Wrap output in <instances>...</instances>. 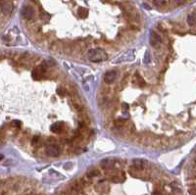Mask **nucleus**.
<instances>
[{
    "instance_id": "1",
    "label": "nucleus",
    "mask_w": 196,
    "mask_h": 195,
    "mask_svg": "<svg viewBox=\"0 0 196 195\" xmlns=\"http://www.w3.org/2000/svg\"><path fill=\"white\" fill-rule=\"evenodd\" d=\"M87 57H88V60L93 63H99V62H104L108 60V54L101 48H95V49L89 50Z\"/></svg>"
},
{
    "instance_id": "2",
    "label": "nucleus",
    "mask_w": 196,
    "mask_h": 195,
    "mask_svg": "<svg viewBox=\"0 0 196 195\" xmlns=\"http://www.w3.org/2000/svg\"><path fill=\"white\" fill-rule=\"evenodd\" d=\"M22 16L26 20H31L35 16V10L31 6H25L22 9Z\"/></svg>"
},
{
    "instance_id": "3",
    "label": "nucleus",
    "mask_w": 196,
    "mask_h": 195,
    "mask_svg": "<svg viewBox=\"0 0 196 195\" xmlns=\"http://www.w3.org/2000/svg\"><path fill=\"white\" fill-rule=\"evenodd\" d=\"M149 42H150L151 46L156 47V46H158L161 43V38L155 31H151L150 32V36H149Z\"/></svg>"
},
{
    "instance_id": "4",
    "label": "nucleus",
    "mask_w": 196,
    "mask_h": 195,
    "mask_svg": "<svg viewBox=\"0 0 196 195\" xmlns=\"http://www.w3.org/2000/svg\"><path fill=\"white\" fill-rule=\"evenodd\" d=\"M46 153L50 156V157H58L60 154V149L58 148V146L56 145H49L46 147Z\"/></svg>"
},
{
    "instance_id": "5",
    "label": "nucleus",
    "mask_w": 196,
    "mask_h": 195,
    "mask_svg": "<svg viewBox=\"0 0 196 195\" xmlns=\"http://www.w3.org/2000/svg\"><path fill=\"white\" fill-rule=\"evenodd\" d=\"M117 78V72L116 71H109L104 75V82L106 83H113Z\"/></svg>"
},
{
    "instance_id": "6",
    "label": "nucleus",
    "mask_w": 196,
    "mask_h": 195,
    "mask_svg": "<svg viewBox=\"0 0 196 195\" xmlns=\"http://www.w3.org/2000/svg\"><path fill=\"white\" fill-rule=\"evenodd\" d=\"M1 10H2V13L4 15H9V14L12 13L13 11V5L11 2H2V5H1Z\"/></svg>"
},
{
    "instance_id": "7",
    "label": "nucleus",
    "mask_w": 196,
    "mask_h": 195,
    "mask_svg": "<svg viewBox=\"0 0 196 195\" xmlns=\"http://www.w3.org/2000/svg\"><path fill=\"white\" fill-rule=\"evenodd\" d=\"M133 59H134L133 52L128 51L127 53H126V55H123L122 57H120L116 62H117V63H122V62H124V61H131V60H133Z\"/></svg>"
},
{
    "instance_id": "8",
    "label": "nucleus",
    "mask_w": 196,
    "mask_h": 195,
    "mask_svg": "<svg viewBox=\"0 0 196 195\" xmlns=\"http://www.w3.org/2000/svg\"><path fill=\"white\" fill-rule=\"evenodd\" d=\"M51 51L53 52V53H56V54H59L60 52H62V43L61 42H59V41H57V42H55V43H53L51 46Z\"/></svg>"
},
{
    "instance_id": "9",
    "label": "nucleus",
    "mask_w": 196,
    "mask_h": 195,
    "mask_svg": "<svg viewBox=\"0 0 196 195\" xmlns=\"http://www.w3.org/2000/svg\"><path fill=\"white\" fill-rule=\"evenodd\" d=\"M50 130L52 132H54V134H60L61 130H62V123H59V122L58 123H54L50 127Z\"/></svg>"
},
{
    "instance_id": "10",
    "label": "nucleus",
    "mask_w": 196,
    "mask_h": 195,
    "mask_svg": "<svg viewBox=\"0 0 196 195\" xmlns=\"http://www.w3.org/2000/svg\"><path fill=\"white\" fill-rule=\"evenodd\" d=\"M187 23L191 27L196 24V12H192L187 16Z\"/></svg>"
},
{
    "instance_id": "11",
    "label": "nucleus",
    "mask_w": 196,
    "mask_h": 195,
    "mask_svg": "<svg viewBox=\"0 0 196 195\" xmlns=\"http://www.w3.org/2000/svg\"><path fill=\"white\" fill-rule=\"evenodd\" d=\"M87 14H88V10L87 9H85V8H83V7H80V8H79V10H78V15H79V18H85L87 17Z\"/></svg>"
},
{
    "instance_id": "12",
    "label": "nucleus",
    "mask_w": 196,
    "mask_h": 195,
    "mask_svg": "<svg viewBox=\"0 0 196 195\" xmlns=\"http://www.w3.org/2000/svg\"><path fill=\"white\" fill-rule=\"evenodd\" d=\"M133 82H136V83H137L139 86H144L145 85V82L143 80V79H142V78H141V77H139L138 75H135Z\"/></svg>"
},
{
    "instance_id": "13",
    "label": "nucleus",
    "mask_w": 196,
    "mask_h": 195,
    "mask_svg": "<svg viewBox=\"0 0 196 195\" xmlns=\"http://www.w3.org/2000/svg\"><path fill=\"white\" fill-rule=\"evenodd\" d=\"M142 167H143V162L141 161V160H138V159L134 160L133 168H136L137 170H140V169H142Z\"/></svg>"
},
{
    "instance_id": "14",
    "label": "nucleus",
    "mask_w": 196,
    "mask_h": 195,
    "mask_svg": "<svg viewBox=\"0 0 196 195\" xmlns=\"http://www.w3.org/2000/svg\"><path fill=\"white\" fill-rule=\"evenodd\" d=\"M153 1H154V3L156 4V5H159V6L163 5V4L166 2V0H153Z\"/></svg>"
},
{
    "instance_id": "15",
    "label": "nucleus",
    "mask_w": 196,
    "mask_h": 195,
    "mask_svg": "<svg viewBox=\"0 0 196 195\" xmlns=\"http://www.w3.org/2000/svg\"><path fill=\"white\" fill-rule=\"evenodd\" d=\"M99 175V173H98V171H96V170H94V171L92 172H90L89 174H88V177H95V175Z\"/></svg>"
},
{
    "instance_id": "16",
    "label": "nucleus",
    "mask_w": 196,
    "mask_h": 195,
    "mask_svg": "<svg viewBox=\"0 0 196 195\" xmlns=\"http://www.w3.org/2000/svg\"><path fill=\"white\" fill-rule=\"evenodd\" d=\"M13 126L20 127V126H21V123H20V122H18V121H14V122H13Z\"/></svg>"
},
{
    "instance_id": "17",
    "label": "nucleus",
    "mask_w": 196,
    "mask_h": 195,
    "mask_svg": "<svg viewBox=\"0 0 196 195\" xmlns=\"http://www.w3.org/2000/svg\"><path fill=\"white\" fill-rule=\"evenodd\" d=\"M143 6H144L145 7V8H146V9H148V10H150V9H151V7H150V6H148V5H147V4H143Z\"/></svg>"
},
{
    "instance_id": "18",
    "label": "nucleus",
    "mask_w": 196,
    "mask_h": 195,
    "mask_svg": "<svg viewBox=\"0 0 196 195\" xmlns=\"http://www.w3.org/2000/svg\"><path fill=\"white\" fill-rule=\"evenodd\" d=\"M191 195H196V193H195V194H191Z\"/></svg>"
}]
</instances>
